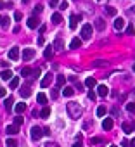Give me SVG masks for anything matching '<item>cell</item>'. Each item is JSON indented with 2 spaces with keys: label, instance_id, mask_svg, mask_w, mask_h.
Here are the masks:
<instances>
[{
  "label": "cell",
  "instance_id": "6da1fadb",
  "mask_svg": "<svg viewBox=\"0 0 135 147\" xmlns=\"http://www.w3.org/2000/svg\"><path fill=\"white\" fill-rule=\"evenodd\" d=\"M66 111H68V116H69L71 119H80L81 114H83V107H81V104L80 102H68L66 104Z\"/></svg>",
  "mask_w": 135,
  "mask_h": 147
},
{
  "label": "cell",
  "instance_id": "7a4b0ae2",
  "mask_svg": "<svg viewBox=\"0 0 135 147\" xmlns=\"http://www.w3.org/2000/svg\"><path fill=\"white\" fill-rule=\"evenodd\" d=\"M90 36H92V26H90V24H83L81 26V38L88 40Z\"/></svg>",
  "mask_w": 135,
  "mask_h": 147
},
{
  "label": "cell",
  "instance_id": "3957f363",
  "mask_svg": "<svg viewBox=\"0 0 135 147\" xmlns=\"http://www.w3.org/2000/svg\"><path fill=\"white\" fill-rule=\"evenodd\" d=\"M42 137H43V130L40 127H33L31 128V138L33 140H40Z\"/></svg>",
  "mask_w": 135,
  "mask_h": 147
},
{
  "label": "cell",
  "instance_id": "277c9868",
  "mask_svg": "<svg viewBox=\"0 0 135 147\" xmlns=\"http://www.w3.org/2000/svg\"><path fill=\"white\" fill-rule=\"evenodd\" d=\"M52 78H54V76H52V73H47V74H45V76L42 78V81H40V87H42V88H47V87L50 85Z\"/></svg>",
  "mask_w": 135,
  "mask_h": 147
},
{
  "label": "cell",
  "instance_id": "5b68a950",
  "mask_svg": "<svg viewBox=\"0 0 135 147\" xmlns=\"http://www.w3.org/2000/svg\"><path fill=\"white\" fill-rule=\"evenodd\" d=\"M26 24H28V28L35 30V28H38V26H40V21H38V17H36V16H31V17L26 21Z\"/></svg>",
  "mask_w": 135,
  "mask_h": 147
},
{
  "label": "cell",
  "instance_id": "8992f818",
  "mask_svg": "<svg viewBox=\"0 0 135 147\" xmlns=\"http://www.w3.org/2000/svg\"><path fill=\"white\" fill-rule=\"evenodd\" d=\"M35 57V50L33 49H24V52H22V59L24 61H31Z\"/></svg>",
  "mask_w": 135,
  "mask_h": 147
},
{
  "label": "cell",
  "instance_id": "52a82bcc",
  "mask_svg": "<svg viewBox=\"0 0 135 147\" xmlns=\"http://www.w3.org/2000/svg\"><path fill=\"white\" fill-rule=\"evenodd\" d=\"M9 59H12V61H17L19 59V47H12L9 50Z\"/></svg>",
  "mask_w": 135,
  "mask_h": 147
},
{
  "label": "cell",
  "instance_id": "ba28073f",
  "mask_svg": "<svg viewBox=\"0 0 135 147\" xmlns=\"http://www.w3.org/2000/svg\"><path fill=\"white\" fill-rule=\"evenodd\" d=\"M78 21H81V16H71V17H69V28H71V30L76 28Z\"/></svg>",
  "mask_w": 135,
  "mask_h": 147
},
{
  "label": "cell",
  "instance_id": "9c48e42d",
  "mask_svg": "<svg viewBox=\"0 0 135 147\" xmlns=\"http://www.w3.org/2000/svg\"><path fill=\"white\" fill-rule=\"evenodd\" d=\"M5 132L9 133V135H16V133H19V127L14 123V125H9V127L5 128Z\"/></svg>",
  "mask_w": 135,
  "mask_h": 147
},
{
  "label": "cell",
  "instance_id": "30bf717a",
  "mask_svg": "<svg viewBox=\"0 0 135 147\" xmlns=\"http://www.w3.org/2000/svg\"><path fill=\"white\" fill-rule=\"evenodd\" d=\"M14 111H16L17 114H21V113H24V111H26V104H24V102H17L16 106H14Z\"/></svg>",
  "mask_w": 135,
  "mask_h": 147
},
{
  "label": "cell",
  "instance_id": "8fae6325",
  "mask_svg": "<svg viewBox=\"0 0 135 147\" xmlns=\"http://www.w3.org/2000/svg\"><path fill=\"white\" fill-rule=\"evenodd\" d=\"M50 21H52L54 24H61V23H62V16H61V12H54L52 17H50Z\"/></svg>",
  "mask_w": 135,
  "mask_h": 147
},
{
  "label": "cell",
  "instance_id": "7c38bea8",
  "mask_svg": "<svg viewBox=\"0 0 135 147\" xmlns=\"http://www.w3.org/2000/svg\"><path fill=\"white\" fill-rule=\"evenodd\" d=\"M113 127H114V123H113L111 118H106V119L102 121V128H104V130H111Z\"/></svg>",
  "mask_w": 135,
  "mask_h": 147
},
{
  "label": "cell",
  "instance_id": "4fadbf2b",
  "mask_svg": "<svg viewBox=\"0 0 135 147\" xmlns=\"http://www.w3.org/2000/svg\"><path fill=\"white\" fill-rule=\"evenodd\" d=\"M121 130H123V133L128 135V133L133 132V125H132V123H123V125H121Z\"/></svg>",
  "mask_w": 135,
  "mask_h": 147
},
{
  "label": "cell",
  "instance_id": "5bb4252c",
  "mask_svg": "<svg viewBox=\"0 0 135 147\" xmlns=\"http://www.w3.org/2000/svg\"><path fill=\"white\" fill-rule=\"evenodd\" d=\"M62 95L64 97H73L75 95V88L73 87H64L62 88Z\"/></svg>",
  "mask_w": 135,
  "mask_h": 147
},
{
  "label": "cell",
  "instance_id": "9a60e30c",
  "mask_svg": "<svg viewBox=\"0 0 135 147\" xmlns=\"http://www.w3.org/2000/svg\"><path fill=\"white\" fill-rule=\"evenodd\" d=\"M97 94H99L101 97H106V95L109 94V88H107L106 85H99V87H97Z\"/></svg>",
  "mask_w": 135,
  "mask_h": 147
},
{
  "label": "cell",
  "instance_id": "2e32d148",
  "mask_svg": "<svg viewBox=\"0 0 135 147\" xmlns=\"http://www.w3.org/2000/svg\"><path fill=\"white\" fill-rule=\"evenodd\" d=\"M57 52H62V49H64V44H62V40L61 38H57V40H54V45H52Z\"/></svg>",
  "mask_w": 135,
  "mask_h": 147
},
{
  "label": "cell",
  "instance_id": "e0dca14e",
  "mask_svg": "<svg viewBox=\"0 0 135 147\" xmlns=\"http://www.w3.org/2000/svg\"><path fill=\"white\" fill-rule=\"evenodd\" d=\"M12 76H14V74H12V71H11V69H7V68H5L2 73H0V78H2V80H11Z\"/></svg>",
  "mask_w": 135,
  "mask_h": 147
},
{
  "label": "cell",
  "instance_id": "ac0fdd59",
  "mask_svg": "<svg viewBox=\"0 0 135 147\" xmlns=\"http://www.w3.org/2000/svg\"><path fill=\"white\" fill-rule=\"evenodd\" d=\"M9 21H11V19H9L7 16H0V28H4V30L9 28Z\"/></svg>",
  "mask_w": 135,
  "mask_h": 147
},
{
  "label": "cell",
  "instance_id": "d6986e66",
  "mask_svg": "<svg viewBox=\"0 0 135 147\" xmlns=\"http://www.w3.org/2000/svg\"><path fill=\"white\" fill-rule=\"evenodd\" d=\"M17 87H19V78H17V76H12V78H11V83H9V88L14 90V88H17Z\"/></svg>",
  "mask_w": 135,
  "mask_h": 147
},
{
  "label": "cell",
  "instance_id": "ffe728a7",
  "mask_svg": "<svg viewBox=\"0 0 135 147\" xmlns=\"http://www.w3.org/2000/svg\"><path fill=\"white\" fill-rule=\"evenodd\" d=\"M95 28H97V30H99V31H104V28H106V21H104V19H101V17H99V19H97V21H95Z\"/></svg>",
  "mask_w": 135,
  "mask_h": 147
},
{
  "label": "cell",
  "instance_id": "44dd1931",
  "mask_svg": "<svg viewBox=\"0 0 135 147\" xmlns=\"http://www.w3.org/2000/svg\"><path fill=\"white\" fill-rule=\"evenodd\" d=\"M80 45H81V38H73L69 44V49H78Z\"/></svg>",
  "mask_w": 135,
  "mask_h": 147
},
{
  "label": "cell",
  "instance_id": "7402d4cb",
  "mask_svg": "<svg viewBox=\"0 0 135 147\" xmlns=\"http://www.w3.org/2000/svg\"><path fill=\"white\" fill-rule=\"evenodd\" d=\"M21 95L22 97H30L31 95V87L30 85H24V87H22V90H21Z\"/></svg>",
  "mask_w": 135,
  "mask_h": 147
},
{
  "label": "cell",
  "instance_id": "603a6c76",
  "mask_svg": "<svg viewBox=\"0 0 135 147\" xmlns=\"http://www.w3.org/2000/svg\"><path fill=\"white\" fill-rule=\"evenodd\" d=\"M123 26H125V21H123V17H118V19L114 21V28H116V30H123Z\"/></svg>",
  "mask_w": 135,
  "mask_h": 147
},
{
  "label": "cell",
  "instance_id": "cb8c5ba5",
  "mask_svg": "<svg viewBox=\"0 0 135 147\" xmlns=\"http://www.w3.org/2000/svg\"><path fill=\"white\" fill-rule=\"evenodd\" d=\"M40 116H42V118H49V116H50V107L45 106V107L40 111Z\"/></svg>",
  "mask_w": 135,
  "mask_h": 147
},
{
  "label": "cell",
  "instance_id": "d4e9b609",
  "mask_svg": "<svg viewBox=\"0 0 135 147\" xmlns=\"http://www.w3.org/2000/svg\"><path fill=\"white\" fill-rule=\"evenodd\" d=\"M36 100H38V104H47V95L40 92V94L36 95Z\"/></svg>",
  "mask_w": 135,
  "mask_h": 147
},
{
  "label": "cell",
  "instance_id": "484cf974",
  "mask_svg": "<svg viewBox=\"0 0 135 147\" xmlns=\"http://www.w3.org/2000/svg\"><path fill=\"white\" fill-rule=\"evenodd\" d=\"M12 104H14V99H12V97H7V99H5V109H7V111L12 109Z\"/></svg>",
  "mask_w": 135,
  "mask_h": 147
},
{
  "label": "cell",
  "instance_id": "4316f807",
  "mask_svg": "<svg viewBox=\"0 0 135 147\" xmlns=\"http://www.w3.org/2000/svg\"><path fill=\"white\" fill-rule=\"evenodd\" d=\"M85 85H87L88 88H94V87H95V80H94V78H87V80H85Z\"/></svg>",
  "mask_w": 135,
  "mask_h": 147
},
{
  "label": "cell",
  "instance_id": "83f0119b",
  "mask_svg": "<svg viewBox=\"0 0 135 147\" xmlns=\"http://www.w3.org/2000/svg\"><path fill=\"white\" fill-rule=\"evenodd\" d=\"M52 49L54 47H47L43 50V55H45V59H52Z\"/></svg>",
  "mask_w": 135,
  "mask_h": 147
},
{
  "label": "cell",
  "instance_id": "f1b7e54d",
  "mask_svg": "<svg viewBox=\"0 0 135 147\" xmlns=\"http://www.w3.org/2000/svg\"><path fill=\"white\" fill-rule=\"evenodd\" d=\"M106 113H107L106 106H99V107H97V116H99V118H102V116H104Z\"/></svg>",
  "mask_w": 135,
  "mask_h": 147
},
{
  "label": "cell",
  "instance_id": "f546056e",
  "mask_svg": "<svg viewBox=\"0 0 135 147\" xmlns=\"http://www.w3.org/2000/svg\"><path fill=\"white\" fill-rule=\"evenodd\" d=\"M5 145H7V147H17L19 144H17V140H14V138H7Z\"/></svg>",
  "mask_w": 135,
  "mask_h": 147
},
{
  "label": "cell",
  "instance_id": "4dcf8cb0",
  "mask_svg": "<svg viewBox=\"0 0 135 147\" xmlns=\"http://www.w3.org/2000/svg\"><path fill=\"white\" fill-rule=\"evenodd\" d=\"M31 73H33V71H31L30 68H22V69H21V76H24V78H26V76H30Z\"/></svg>",
  "mask_w": 135,
  "mask_h": 147
},
{
  "label": "cell",
  "instance_id": "1f68e13d",
  "mask_svg": "<svg viewBox=\"0 0 135 147\" xmlns=\"http://www.w3.org/2000/svg\"><path fill=\"white\" fill-rule=\"evenodd\" d=\"M126 109H128V113L135 114V102H128V104H126Z\"/></svg>",
  "mask_w": 135,
  "mask_h": 147
},
{
  "label": "cell",
  "instance_id": "d6a6232c",
  "mask_svg": "<svg viewBox=\"0 0 135 147\" xmlns=\"http://www.w3.org/2000/svg\"><path fill=\"white\" fill-rule=\"evenodd\" d=\"M11 7H12L11 2H0V11H2V9H11Z\"/></svg>",
  "mask_w": 135,
  "mask_h": 147
},
{
  "label": "cell",
  "instance_id": "836d02e7",
  "mask_svg": "<svg viewBox=\"0 0 135 147\" xmlns=\"http://www.w3.org/2000/svg\"><path fill=\"white\" fill-rule=\"evenodd\" d=\"M64 83H66V78L64 76H57V87H64Z\"/></svg>",
  "mask_w": 135,
  "mask_h": 147
},
{
  "label": "cell",
  "instance_id": "e575fe53",
  "mask_svg": "<svg viewBox=\"0 0 135 147\" xmlns=\"http://www.w3.org/2000/svg\"><path fill=\"white\" fill-rule=\"evenodd\" d=\"M42 11H43V5L38 4V5H35V11H33V12H35V16H36V14H42Z\"/></svg>",
  "mask_w": 135,
  "mask_h": 147
},
{
  "label": "cell",
  "instance_id": "d590c367",
  "mask_svg": "<svg viewBox=\"0 0 135 147\" xmlns=\"http://www.w3.org/2000/svg\"><path fill=\"white\" fill-rule=\"evenodd\" d=\"M106 12H107L109 16H116V9H114V7H106Z\"/></svg>",
  "mask_w": 135,
  "mask_h": 147
},
{
  "label": "cell",
  "instance_id": "8d00e7d4",
  "mask_svg": "<svg viewBox=\"0 0 135 147\" xmlns=\"http://www.w3.org/2000/svg\"><path fill=\"white\" fill-rule=\"evenodd\" d=\"M14 123H16V125H17V127H19V125H22V123H24V119H22V118H21V116L17 114V116L14 118Z\"/></svg>",
  "mask_w": 135,
  "mask_h": 147
},
{
  "label": "cell",
  "instance_id": "74e56055",
  "mask_svg": "<svg viewBox=\"0 0 135 147\" xmlns=\"http://www.w3.org/2000/svg\"><path fill=\"white\" fill-rule=\"evenodd\" d=\"M106 64H107L106 61H95V66H97V68H102V66H106Z\"/></svg>",
  "mask_w": 135,
  "mask_h": 147
},
{
  "label": "cell",
  "instance_id": "f35d334b",
  "mask_svg": "<svg viewBox=\"0 0 135 147\" xmlns=\"http://www.w3.org/2000/svg\"><path fill=\"white\" fill-rule=\"evenodd\" d=\"M133 31H135V30H133V26H132V24H128V26H126V35H133Z\"/></svg>",
  "mask_w": 135,
  "mask_h": 147
},
{
  "label": "cell",
  "instance_id": "ab89813d",
  "mask_svg": "<svg viewBox=\"0 0 135 147\" xmlns=\"http://www.w3.org/2000/svg\"><path fill=\"white\" fill-rule=\"evenodd\" d=\"M40 76V69L36 68V69H33V73H31V78H38Z\"/></svg>",
  "mask_w": 135,
  "mask_h": 147
},
{
  "label": "cell",
  "instance_id": "60d3db41",
  "mask_svg": "<svg viewBox=\"0 0 135 147\" xmlns=\"http://www.w3.org/2000/svg\"><path fill=\"white\" fill-rule=\"evenodd\" d=\"M50 97H52V99H57V97H59V92H57V88H54V90L50 92Z\"/></svg>",
  "mask_w": 135,
  "mask_h": 147
},
{
  "label": "cell",
  "instance_id": "b9f144b4",
  "mask_svg": "<svg viewBox=\"0 0 135 147\" xmlns=\"http://www.w3.org/2000/svg\"><path fill=\"white\" fill-rule=\"evenodd\" d=\"M36 42H38V45H40V47H42V45H45V38H43V36H38V40H36Z\"/></svg>",
  "mask_w": 135,
  "mask_h": 147
},
{
  "label": "cell",
  "instance_id": "7bdbcfd3",
  "mask_svg": "<svg viewBox=\"0 0 135 147\" xmlns=\"http://www.w3.org/2000/svg\"><path fill=\"white\" fill-rule=\"evenodd\" d=\"M88 99H90V100H95V92L90 90V92H88Z\"/></svg>",
  "mask_w": 135,
  "mask_h": 147
},
{
  "label": "cell",
  "instance_id": "ee69618b",
  "mask_svg": "<svg viewBox=\"0 0 135 147\" xmlns=\"http://www.w3.org/2000/svg\"><path fill=\"white\" fill-rule=\"evenodd\" d=\"M21 17H22L21 12H14V19H16V21H21Z\"/></svg>",
  "mask_w": 135,
  "mask_h": 147
},
{
  "label": "cell",
  "instance_id": "f6af8a7d",
  "mask_svg": "<svg viewBox=\"0 0 135 147\" xmlns=\"http://www.w3.org/2000/svg\"><path fill=\"white\" fill-rule=\"evenodd\" d=\"M59 9H61V11H66V9H68V2H62V4L59 5Z\"/></svg>",
  "mask_w": 135,
  "mask_h": 147
},
{
  "label": "cell",
  "instance_id": "bcb514c9",
  "mask_svg": "<svg viewBox=\"0 0 135 147\" xmlns=\"http://www.w3.org/2000/svg\"><path fill=\"white\" fill-rule=\"evenodd\" d=\"M99 142H101V138H95V137L90 138V144H99Z\"/></svg>",
  "mask_w": 135,
  "mask_h": 147
},
{
  "label": "cell",
  "instance_id": "7dc6e473",
  "mask_svg": "<svg viewBox=\"0 0 135 147\" xmlns=\"http://www.w3.org/2000/svg\"><path fill=\"white\" fill-rule=\"evenodd\" d=\"M73 147H81V142H80V138H78V140L73 144Z\"/></svg>",
  "mask_w": 135,
  "mask_h": 147
},
{
  "label": "cell",
  "instance_id": "c3c4849f",
  "mask_svg": "<svg viewBox=\"0 0 135 147\" xmlns=\"http://www.w3.org/2000/svg\"><path fill=\"white\" fill-rule=\"evenodd\" d=\"M5 94H7L5 88H0V97H5Z\"/></svg>",
  "mask_w": 135,
  "mask_h": 147
},
{
  "label": "cell",
  "instance_id": "681fc988",
  "mask_svg": "<svg viewBox=\"0 0 135 147\" xmlns=\"http://www.w3.org/2000/svg\"><path fill=\"white\" fill-rule=\"evenodd\" d=\"M57 4H59V0H50V5H52V7H56Z\"/></svg>",
  "mask_w": 135,
  "mask_h": 147
},
{
  "label": "cell",
  "instance_id": "f907efd6",
  "mask_svg": "<svg viewBox=\"0 0 135 147\" xmlns=\"http://www.w3.org/2000/svg\"><path fill=\"white\" fill-rule=\"evenodd\" d=\"M113 114H114V116H118V114H120V111H118V107H114V109H113Z\"/></svg>",
  "mask_w": 135,
  "mask_h": 147
},
{
  "label": "cell",
  "instance_id": "816d5d0a",
  "mask_svg": "<svg viewBox=\"0 0 135 147\" xmlns=\"http://www.w3.org/2000/svg\"><path fill=\"white\" fill-rule=\"evenodd\" d=\"M45 147H56V144H47Z\"/></svg>",
  "mask_w": 135,
  "mask_h": 147
},
{
  "label": "cell",
  "instance_id": "f5cc1de1",
  "mask_svg": "<svg viewBox=\"0 0 135 147\" xmlns=\"http://www.w3.org/2000/svg\"><path fill=\"white\" fill-rule=\"evenodd\" d=\"M130 145H132V147H135V138H133V140L130 142Z\"/></svg>",
  "mask_w": 135,
  "mask_h": 147
},
{
  "label": "cell",
  "instance_id": "db71d44e",
  "mask_svg": "<svg viewBox=\"0 0 135 147\" xmlns=\"http://www.w3.org/2000/svg\"><path fill=\"white\" fill-rule=\"evenodd\" d=\"M109 147H118V145H109Z\"/></svg>",
  "mask_w": 135,
  "mask_h": 147
},
{
  "label": "cell",
  "instance_id": "11a10c76",
  "mask_svg": "<svg viewBox=\"0 0 135 147\" xmlns=\"http://www.w3.org/2000/svg\"><path fill=\"white\" fill-rule=\"evenodd\" d=\"M133 71H135V64H133Z\"/></svg>",
  "mask_w": 135,
  "mask_h": 147
}]
</instances>
